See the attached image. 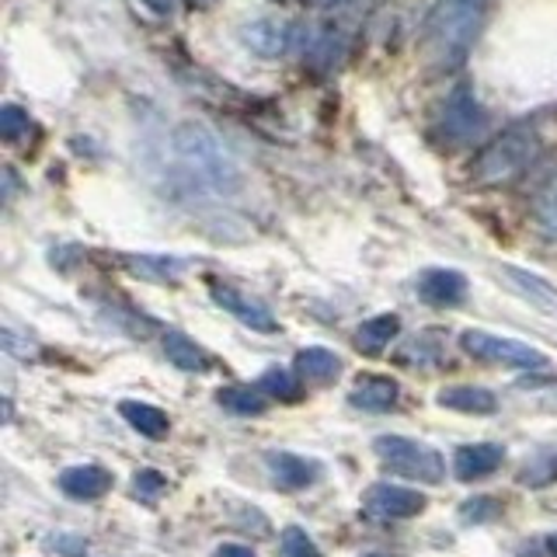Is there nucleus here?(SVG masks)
<instances>
[{"label": "nucleus", "mask_w": 557, "mask_h": 557, "mask_svg": "<svg viewBox=\"0 0 557 557\" xmlns=\"http://www.w3.org/2000/svg\"><path fill=\"white\" fill-rule=\"evenodd\" d=\"M209 296H213L216 307H223L226 313H234V318L244 327L261 331V335H275V331H278L275 313L265 304H261V300H255V296L240 293L234 286H223V283H209Z\"/></svg>", "instance_id": "8"}, {"label": "nucleus", "mask_w": 557, "mask_h": 557, "mask_svg": "<svg viewBox=\"0 0 557 557\" xmlns=\"http://www.w3.org/2000/svg\"><path fill=\"white\" fill-rule=\"evenodd\" d=\"M139 4L150 8L153 14H161V17H168L174 11V0H139Z\"/></svg>", "instance_id": "30"}, {"label": "nucleus", "mask_w": 557, "mask_h": 557, "mask_svg": "<svg viewBox=\"0 0 557 557\" xmlns=\"http://www.w3.org/2000/svg\"><path fill=\"white\" fill-rule=\"evenodd\" d=\"M550 481H557V453H540V457L527 460L519 470V484L544 487Z\"/></svg>", "instance_id": "24"}, {"label": "nucleus", "mask_w": 557, "mask_h": 557, "mask_svg": "<svg viewBox=\"0 0 557 557\" xmlns=\"http://www.w3.org/2000/svg\"><path fill=\"white\" fill-rule=\"evenodd\" d=\"M460 348L467 356H474L481 362H495V366H509V370H544L547 356L540 348L516 342V338H498L487 335V331H463Z\"/></svg>", "instance_id": "5"}, {"label": "nucleus", "mask_w": 557, "mask_h": 557, "mask_svg": "<svg viewBox=\"0 0 557 557\" xmlns=\"http://www.w3.org/2000/svg\"><path fill=\"white\" fill-rule=\"evenodd\" d=\"M373 449L383 460V467L397 478L422 481V484H440L446 478V460L440 453L418 440H408V435H376Z\"/></svg>", "instance_id": "4"}, {"label": "nucleus", "mask_w": 557, "mask_h": 557, "mask_svg": "<svg viewBox=\"0 0 557 557\" xmlns=\"http://www.w3.org/2000/svg\"><path fill=\"white\" fill-rule=\"evenodd\" d=\"M502 512V505L495 498H487V495H478V498H467L460 505V519L463 522H487V519H495Z\"/></svg>", "instance_id": "27"}, {"label": "nucleus", "mask_w": 557, "mask_h": 557, "mask_svg": "<svg viewBox=\"0 0 557 557\" xmlns=\"http://www.w3.org/2000/svg\"><path fill=\"white\" fill-rule=\"evenodd\" d=\"M366 557H383V554H366Z\"/></svg>", "instance_id": "33"}, {"label": "nucleus", "mask_w": 557, "mask_h": 557, "mask_svg": "<svg viewBox=\"0 0 557 557\" xmlns=\"http://www.w3.org/2000/svg\"><path fill=\"white\" fill-rule=\"evenodd\" d=\"M213 557H258V554L251 547H244V544H223V547H216Z\"/></svg>", "instance_id": "29"}, {"label": "nucleus", "mask_w": 557, "mask_h": 557, "mask_svg": "<svg viewBox=\"0 0 557 557\" xmlns=\"http://www.w3.org/2000/svg\"><path fill=\"white\" fill-rule=\"evenodd\" d=\"M220 405L231 411V414H240V418H251V414H261L269 408V397L261 387H223L216 394Z\"/></svg>", "instance_id": "21"}, {"label": "nucleus", "mask_w": 557, "mask_h": 557, "mask_svg": "<svg viewBox=\"0 0 557 557\" xmlns=\"http://www.w3.org/2000/svg\"><path fill=\"white\" fill-rule=\"evenodd\" d=\"M321 4H348V0H321Z\"/></svg>", "instance_id": "32"}, {"label": "nucleus", "mask_w": 557, "mask_h": 557, "mask_svg": "<svg viewBox=\"0 0 557 557\" xmlns=\"http://www.w3.org/2000/svg\"><path fill=\"white\" fill-rule=\"evenodd\" d=\"M533 220L547 237H557V174L540 185L536 199H533Z\"/></svg>", "instance_id": "22"}, {"label": "nucleus", "mask_w": 557, "mask_h": 557, "mask_svg": "<svg viewBox=\"0 0 557 557\" xmlns=\"http://www.w3.org/2000/svg\"><path fill=\"white\" fill-rule=\"evenodd\" d=\"M547 554H550V557H557V533H550V536H547Z\"/></svg>", "instance_id": "31"}, {"label": "nucleus", "mask_w": 557, "mask_h": 557, "mask_svg": "<svg viewBox=\"0 0 557 557\" xmlns=\"http://www.w3.org/2000/svg\"><path fill=\"white\" fill-rule=\"evenodd\" d=\"M487 129V112L481 109V101L470 84H457L449 91L443 115H440V133L449 147H467Z\"/></svg>", "instance_id": "6"}, {"label": "nucleus", "mask_w": 557, "mask_h": 557, "mask_svg": "<svg viewBox=\"0 0 557 557\" xmlns=\"http://www.w3.org/2000/svg\"><path fill=\"white\" fill-rule=\"evenodd\" d=\"M425 505L429 498L422 492H414V487H405V484H391V481L366 487V495H362V512L380 522L411 519L418 512H425Z\"/></svg>", "instance_id": "7"}, {"label": "nucleus", "mask_w": 557, "mask_h": 557, "mask_svg": "<svg viewBox=\"0 0 557 557\" xmlns=\"http://www.w3.org/2000/svg\"><path fill=\"white\" fill-rule=\"evenodd\" d=\"M119 414L126 418L139 435H147V440H164L168 429H171L168 414L157 405H147V400H122Z\"/></svg>", "instance_id": "18"}, {"label": "nucleus", "mask_w": 557, "mask_h": 557, "mask_svg": "<svg viewBox=\"0 0 557 557\" xmlns=\"http://www.w3.org/2000/svg\"><path fill=\"white\" fill-rule=\"evenodd\" d=\"M484 4L487 0H443L429 14V52L435 63L453 70L467 60L474 35L484 22Z\"/></svg>", "instance_id": "2"}, {"label": "nucleus", "mask_w": 557, "mask_h": 557, "mask_svg": "<svg viewBox=\"0 0 557 557\" xmlns=\"http://www.w3.org/2000/svg\"><path fill=\"white\" fill-rule=\"evenodd\" d=\"M164 356H168V362H174L185 373H206L209 370L206 348L196 345L188 335H182V331H168L164 335Z\"/></svg>", "instance_id": "20"}, {"label": "nucleus", "mask_w": 557, "mask_h": 557, "mask_svg": "<svg viewBox=\"0 0 557 557\" xmlns=\"http://www.w3.org/2000/svg\"><path fill=\"white\" fill-rule=\"evenodd\" d=\"M502 278L509 283L522 300L547 310V313H557V286L547 283L544 275H536L530 269H519V265H502Z\"/></svg>", "instance_id": "15"}, {"label": "nucleus", "mask_w": 557, "mask_h": 557, "mask_svg": "<svg viewBox=\"0 0 557 557\" xmlns=\"http://www.w3.org/2000/svg\"><path fill=\"white\" fill-rule=\"evenodd\" d=\"M168 487V478L161 474V470H153V467H144V470H136V478H133V495L139 502H153L157 495H161Z\"/></svg>", "instance_id": "25"}, {"label": "nucleus", "mask_w": 557, "mask_h": 557, "mask_svg": "<svg viewBox=\"0 0 557 557\" xmlns=\"http://www.w3.org/2000/svg\"><path fill=\"white\" fill-rule=\"evenodd\" d=\"M283 557H324L321 547L307 536L300 527H286L283 530Z\"/></svg>", "instance_id": "26"}, {"label": "nucleus", "mask_w": 557, "mask_h": 557, "mask_svg": "<svg viewBox=\"0 0 557 557\" xmlns=\"http://www.w3.org/2000/svg\"><path fill=\"white\" fill-rule=\"evenodd\" d=\"M293 370L307 383H331L342 373V359H338V352H331V348H324V345H307L296 352Z\"/></svg>", "instance_id": "16"}, {"label": "nucleus", "mask_w": 557, "mask_h": 557, "mask_svg": "<svg viewBox=\"0 0 557 557\" xmlns=\"http://www.w3.org/2000/svg\"><path fill=\"white\" fill-rule=\"evenodd\" d=\"M435 400H440L443 408L463 411V414H492L498 408V397L484 387H446Z\"/></svg>", "instance_id": "19"}, {"label": "nucleus", "mask_w": 557, "mask_h": 557, "mask_svg": "<svg viewBox=\"0 0 557 557\" xmlns=\"http://www.w3.org/2000/svg\"><path fill=\"white\" fill-rule=\"evenodd\" d=\"M400 400V383L391 376H376V373H366L356 380V387L348 391V405L359 408V411H391Z\"/></svg>", "instance_id": "11"}, {"label": "nucleus", "mask_w": 557, "mask_h": 557, "mask_svg": "<svg viewBox=\"0 0 557 557\" xmlns=\"http://www.w3.org/2000/svg\"><path fill=\"white\" fill-rule=\"evenodd\" d=\"M258 387L275 400H286V405L304 397V380H296L289 370H265L258 380Z\"/></svg>", "instance_id": "23"}, {"label": "nucleus", "mask_w": 557, "mask_h": 557, "mask_svg": "<svg viewBox=\"0 0 557 557\" xmlns=\"http://www.w3.org/2000/svg\"><path fill=\"white\" fill-rule=\"evenodd\" d=\"M505 463V449L495 443H470L453 453V474L460 481H481Z\"/></svg>", "instance_id": "13"}, {"label": "nucleus", "mask_w": 557, "mask_h": 557, "mask_svg": "<svg viewBox=\"0 0 557 557\" xmlns=\"http://www.w3.org/2000/svg\"><path fill=\"white\" fill-rule=\"evenodd\" d=\"M400 335V318L397 313H380V318L362 321L356 331V345L362 356H380L394 338Z\"/></svg>", "instance_id": "17"}, {"label": "nucleus", "mask_w": 557, "mask_h": 557, "mask_svg": "<svg viewBox=\"0 0 557 557\" xmlns=\"http://www.w3.org/2000/svg\"><path fill=\"white\" fill-rule=\"evenodd\" d=\"M296 35H300V28H296L293 22H283V17H258V22L240 28L244 46H248L251 52H258V57H265V60L286 57L289 46H296Z\"/></svg>", "instance_id": "9"}, {"label": "nucleus", "mask_w": 557, "mask_h": 557, "mask_svg": "<svg viewBox=\"0 0 557 557\" xmlns=\"http://www.w3.org/2000/svg\"><path fill=\"white\" fill-rule=\"evenodd\" d=\"M540 153V136L533 126H512L505 129L495 144H487L474 164V178L481 185H509L522 171L533 164Z\"/></svg>", "instance_id": "3"}, {"label": "nucleus", "mask_w": 557, "mask_h": 557, "mask_svg": "<svg viewBox=\"0 0 557 557\" xmlns=\"http://www.w3.org/2000/svg\"><path fill=\"white\" fill-rule=\"evenodd\" d=\"M171 144H174V157H178V164H182L191 188L206 191V196H220V199L240 191V182H244L240 164L206 126H199V122H185V126L174 129Z\"/></svg>", "instance_id": "1"}, {"label": "nucleus", "mask_w": 557, "mask_h": 557, "mask_svg": "<svg viewBox=\"0 0 557 557\" xmlns=\"http://www.w3.org/2000/svg\"><path fill=\"white\" fill-rule=\"evenodd\" d=\"M418 293L432 307H457L467 296V278L457 269H429L418 278Z\"/></svg>", "instance_id": "14"}, {"label": "nucleus", "mask_w": 557, "mask_h": 557, "mask_svg": "<svg viewBox=\"0 0 557 557\" xmlns=\"http://www.w3.org/2000/svg\"><path fill=\"white\" fill-rule=\"evenodd\" d=\"M28 126H32L28 112H22L17 104H4V112H0V136H4V139H17Z\"/></svg>", "instance_id": "28"}, {"label": "nucleus", "mask_w": 557, "mask_h": 557, "mask_svg": "<svg viewBox=\"0 0 557 557\" xmlns=\"http://www.w3.org/2000/svg\"><path fill=\"white\" fill-rule=\"evenodd\" d=\"M112 470H104L101 463H81V467H66L60 474V492L77 498V502H95L101 495L112 492Z\"/></svg>", "instance_id": "10"}, {"label": "nucleus", "mask_w": 557, "mask_h": 557, "mask_svg": "<svg viewBox=\"0 0 557 557\" xmlns=\"http://www.w3.org/2000/svg\"><path fill=\"white\" fill-rule=\"evenodd\" d=\"M265 463L272 470V478L278 487H289V492H300V487H310L313 481L321 478V463L310 457H296V453H265Z\"/></svg>", "instance_id": "12"}]
</instances>
